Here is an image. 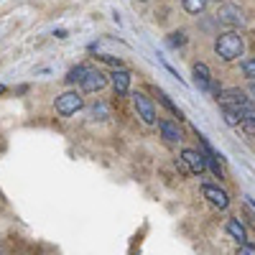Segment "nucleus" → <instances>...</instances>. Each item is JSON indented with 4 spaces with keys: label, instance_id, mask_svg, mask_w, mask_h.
I'll list each match as a JSON object with an SVG mask.
<instances>
[{
    "label": "nucleus",
    "instance_id": "f257e3e1",
    "mask_svg": "<svg viewBox=\"0 0 255 255\" xmlns=\"http://www.w3.org/2000/svg\"><path fill=\"white\" fill-rule=\"evenodd\" d=\"M243 51H245V41H243V36L235 33V31L220 33V36L215 38V54H217L222 61H235V59L243 56Z\"/></svg>",
    "mask_w": 255,
    "mask_h": 255
},
{
    "label": "nucleus",
    "instance_id": "f03ea898",
    "mask_svg": "<svg viewBox=\"0 0 255 255\" xmlns=\"http://www.w3.org/2000/svg\"><path fill=\"white\" fill-rule=\"evenodd\" d=\"M217 102H220V108H227V110H235L240 113L243 108H250L253 100L248 97V92L238 90V87H232V90H222L217 95Z\"/></svg>",
    "mask_w": 255,
    "mask_h": 255
},
{
    "label": "nucleus",
    "instance_id": "7ed1b4c3",
    "mask_svg": "<svg viewBox=\"0 0 255 255\" xmlns=\"http://www.w3.org/2000/svg\"><path fill=\"white\" fill-rule=\"evenodd\" d=\"M82 108H84L82 95H77V92H72V90L56 97V113H59L61 118H69V115H74V113L82 110Z\"/></svg>",
    "mask_w": 255,
    "mask_h": 255
},
{
    "label": "nucleus",
    "instance_id": "20e7f679",
    "mask_svg": "<svg viewBox=\"0 0 255 255\" xmlns=\"http://www.w3.org/2000/svg\"><path fill=\"white\" fill-rule=\"evenodd\" d=\"M217 20L225 23V26H243L245 23V13L235 3H222L220 10H217Z\"/></svg>",
    "mask_w": 255,
    "mask_h": 255
},
{
    "label": "nucleus",
    "instance_id": "39448f33",
    "mask_svg": "<svg viewBox=\"0 0 255 255\" xmlns=\"http://www.w3.org/2000/svg\"><path fill=\"white\" fill-rule=\"evenodd\" d=\"M133 105H135V113L140 115V120L145 125H156V108H153V100H148L143 92H135L133 95Z\"/></svg>",
    "mask_w": 255,
    "mask_h": 255
},
{
    "label": "nucleus",
    "instance_id": "423d86ee",
    "mask_svg": "<svg viewBox=\"0 0 255 255\" xmlns=\"http://www.w3.org/2000/svg\"><path fill=\"white\" fill-rule=\"evenodd\" d=\"M181 161L186 163V168L191 174H204V168H207V158H204V153H199V151H194V148H184L181 151Z\"/></svg>",
    "mask_w": 255,
    "mask_h": 255
},
{
    "label": "nucleus",
    "instance_id": "0eeeda50",
    "mask_svg": "<svg viewBox=\"0 0 255 255\" xmlns=\"http://www.w3.org/2000/svg\"><path fill=\"white\" fill-rule=\"evenodd\" d=\"M79 84H82V92L95 95V92L105 90V84H108V77H105L100 69H90V72H87V77H84Z\"/></svg>",
    "mask_w": 255,
    "mask_h": 255
},
{
    "label": "nucleus",
    "instance_id": "6e6552de",
    "mask_svg": "<svg viewBox=\"0 0 255 255\" xmlns=\"http://www.w3.org/2000/svg\"><path fill=\"white\" fill-rule=\"evenodd\" d=\"M202 191H204L207 202H212L217 209H227V207H230V197H227V191H225V189H220L217 184H204V186H202Z\"/></svg>",
    "mask_w": 255,
    "mask_h": 255
},
{
    "label": "nucleus",
    "instance_id": "1a4fd4ad",
    "mask_svg": "<svg viewBox=\"0 0 255 255\" xmlns=\"http://www.w3.org/2000/svg\"><path fill=\"white\" fill-rule=\"evenodd\" d=\"M194 79H197V87L202 90V92H212V84H215V79H212V74H209V67L207 64H194Z\"/></svg>",
    "mask_w": 255,
    "mask_h": 255
},
{
    "label": "nucleus",
    "instance_id": "9d476101",
    "mask_svg": "<svg viewBox=\"0 0 255 255\" xmlns=\"http://www.w3.org/2000/svg\"><path fill=\"white\" fill-rule=\"evenodd\" d=\"M158 130H161L166 143H179L181 140V130L174 120H158Z\"/></svg>",
    "mask_w": 255,
    "mask_h": 255
},
{
    "label": "nucleus",
    "instance_id": "9b49d317",
    "mask_svg": "<svg viewBox=\"0 0 255 255\" xmlns=\"http://www.w3.org/2000/svg\"><path fill=\"white\" fill-rule=\"evenodd\" d=\"M225 227H227V235H230V238H235L240 245H245V243H248V230H245V225H243L238 217H230Z\"/></svg>",
    "mask_w": 255,
    "mask_h": 255
},
{
    "label": "nucleus",
    "instance_id": "f8f14e48",
    "mask_svg": "<svg viewBox=\"0 0 255 255\" xmlns=\"http://www.w3.org/2000/svg\"><path fill=\"white\" fill-rule=\"evenodd\" d=\"M113 87L118 95H125L128 90H130V72H125V69H115L113 72Z\"/></svg>",
    "mask_w": 255,
    "mask_h": 255
},
{
    "label": "nucleus",
    "instance_id": "ddd939ff",
    "mask_svg": "<svg viewBox=\"0 0 255 255\" xmlns=\"http://www.w3.org/2000/svg\"><path fill=\"white\" fill-rule=\"evenodd\" d=\"M207 3H209V0H181L184 10H186V13H191V15H199V13H204Z\"/></svg>",
    "mask_w": 255,
    "mask_h": 255
},
{
    "label": "nucleus",
    "instance_id": "4468645a",
    "mask_svg": "<svg viewBox=\"0 0 255 255\" xmlns=\"http://www.w3.org/2000/svg\"><path fill=\"white\" fill-rule=\"evenodd\" d=\"M87 72H90V69L84 67V64H79V67H74V69L67 74V82H69V84H72V82H82L84 77H87Z\"/></svg>",
    "mask_w": 255,
    "mask_h": 255
},
{
    "label": "nucleus",
    "instance_id": "2eb2a0df",
    "mask_svg": "<svg viewBox=\"0 0 255 255\" xmlns=\"http://www.w3.org/2000/svg\"><path fill=\"white\" fill-rule=\"evenodd\" d=\"M240 69H243V74H245L250 82H255V59H245V61L240 64Z\"/></svg>",
    "mask_w": 255,
    "mask_h": 255
},
{
    "label": "nucleus",
    "instance_id": "dca6fc26",
    "mask_svg": "<svg viewBox=\"0 0 255 255\" xmlns=\"http://www.w3.org/2000/svg\"><path fill=\"white\" fill-rule=\"evenodd\" d=\"M222 118H225V123H227L230 128L240 125V115H238L235 110H227V108H222Z\"/></svg>",
    "mask_w": 255,
    "mask_h": 255
},
{
    "label": "nucleus",
    "instance_id": "f3484780",
    "mask_svg": "<svg viewBox=\"0 0 255 255\" xmlns=\"http://www.w3.org/2000/svg\"><path fill=\"white\" fill-rule=\"evenodd\" d=\"M240 128L248 133V135H255V115H248V118H243L240 120Z\"/></svg>",
    "mask_w": 255,
    "mask_h": 255
},
{
    "label": "nucleus",
    "instance_id": "a211bd4d",
    "mask_svg": "<svg viewBox=\"0 0 255 255\" xmlns=\"http://www.w3.org/2000/svg\"><path fill=\"white\" fill-rule=\"evenodd\" d=\"M158 97H161V102H163V105H166V108H168V110H171L174 115H179V118H181V110H179V108H176V105H174L171 100H168V97H166L163 92H158Z\"/></svg>",
    "mask_w": 255,
    "mask_h": 255
},
{
    "label": "nucleus",
    "instance_id": "6ab92c4d",
    "mask_svg": "<svg viewBox=\"0 0 255 255\" xmlns=\"http://www.w3.org/2000/svg\"><path fill=\"white\" fill-rule=\"evenodd\" d=\"M168 44H171V46H184L186 44V36L184 33H171V36H168Z\"/></svg>",
    "mask_w": 255,
    "mask_h": 255
},
{
    "label": "nucleus",
    "instance_id": "aec40b11",
    "mask_svg": "<svg viewBox=\"0 0 255 255\" xmlns=\"http://www.w3.org/2000/svg\"><path fill=\"white\" fill-rule=\"evenodd\" d=\"M92 115H95L97 120H108V108H105V105H95V108H92Z\"/></svg>",
    "mask_w": 255,
    "mask_h": 255
},
{
    "label": "nucleus",
    "instance_id": "412c9836",
    "mask_svg": "<svg viewBox=\"0 0 255 255\" xmlns=\"http://www.w3.org/2000/svg\"><path fill=\"white\" fill-rule=\"evenodd\" d=\"M238 255H255V245H250V243L240 245V248H238Z\"/></svg>",
    "mask_w": 255,
    "mask_h": 255
},
{
    "label": "nucleus",
    "instance_id": "4be33fe9",
    "mask_svg": "<svg viewBox=\"0 0 255 255\" xmlns=\"http://www.w3.org/2000/svg\"><path fill=\"white\" fill-rule=\"evenodd\" d=\"M105 61H108V64H113L115 69H123V61H120V59H115V56H105Z\"/></svg>",
    "mask_w": 255,
    "mask_h": 255
},
{
    "label": "nucleus",
    "instance_id": "5701e85b",
    "mask_svg": "<svg viewBox=\"0 0 255 255\" xmlns=\"http://www.w3.org/2000/svg\"><path fill=\"white\" fill-rule=\"evenodd\" d=\"M248 97L255 102V82H250V87H248Z\"/></svg>",
    "mask_w": 255,
    "mask_h": 255
},
{
    "label": "nucleus",
    "instance_id": "b1692460",
    "mask_svg": "<svg viewBox=\"0 0 255 255\" xmlns=\"http://www.w3.org/2000/svg\"><path fill=\"white\" fill-rule=\"evenodd\" d=\"M245 202H250V204H253V207H255V199H250V197H248V199H245Z\"/></svg>",
    "mask_w": 255,
    "mask_h": 255
},
{
    "label": "nucleus",
    "instance_id": "393cba45",
    "mask_svg": "<svg viewBox=\"0 0 255 255\" xmlns=\"http://www.w3.org/2000/svg\"><path fill=\"white\" fill-rule=\"evenodd\" d=\"M0 92H5V87H3V84H0Z\"/></svg>",
    "mask_w": 255,
    "mask_h": 255
},
{
    "label": "nucleus",
    "instance_id": "a878e982",
    "mask_svg": "<svg viewBox=\"0 0 255 255\" xmlns=\"http://www.w3.org/2000/svg\"><path fill=\"white\" fill-rule=\"evenodd\" d=\"M0 255H5V250H3V248H0Z\"/></svg>",
    "mask_w": 255,
    "mask_h": 255
},
{
    "label": "nucleus",
    "instance_id": "bb28decb",
    "mask_svg": "<svg viewBox=\"0 0 255 255\" xmlns=\"http://www.w3.org/2000/svg\"><path fill=\"white\" fill-rule=\"evenodd\" d=\"M143 3H148V0H143Z\"/></svg>",
    "mask_w": 255,
    "mask_h": 255
}]
</instances>
